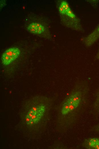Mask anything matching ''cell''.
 I'll list each match as a JSON object with an SVG mask.
<instances>
[{
  "label": "cell",
  "mask_w": 99,
  "mask_h": 149,
  "mask_svg": "<svg viewBox=\"0 0 99 149\" xmlns=\"http://www.w3.org/2000/svg\"><path fill=\"white\" fill-rule=\"evenodd\" d=\"M27 30L29 32L37 35L43 33L46 30L44 26L37 22H32L27 27Z\"/></svg>",
  "instance_id": "cell-4"
},
{
  "label": "cell",
  "mask_w": 99,
  "mask_h": 149,
  "mask_svg": "<svg viewBox=\"0 0 99 149\" xmlns=\"http://www.w3.org/2000/svg\"><path fill=\"white\" fill-rule=\"evenodd\" d=\"M46 98L37 96L25 102L20 112L22 124L30 134L40 132L48 104Z\"/></svg>",
  "instance_id": "cell-1"
},
{
  "label": "cell",
  "mask_w": 99,
  "mask_h": 149,
  "mask_svg": "<svg viewBox=\"0 0 99 149\" xmlns=\"http://www.w3.org/2000/svg\"><path fill=\"white\" fill-rule=\"evenodd\" d=\"M83 93L80 90L72 92L63 102L61 112L63 115L73 111L80 105L82 101Z\"/></svg>",
  "instance_id": "cell-2"
},
{
  "label": "cell",
  "mask_w": 99,
  "mask_h": 149,
  "mask_svg": "<svg viewBox=\"0 0 99 149\" xmlns=\"http://www.w3.org/2000/svg\"><path fill=\"white\" fill-rule=\"evenodd\" d=\"M66 15L73 19H75L76 17L75 15L72 11L71 9L66 11Z\"/></svg>",
  "instance_id": "cell-7"
},
{
  "label": "cell",
  "mask_w": 99,
  "mask_h": 149,
  "mask_svg": "<svg viewBox=\"0 0 99 149\" xmlns=\"http://www.w3.org/2000/svg\"><path fill=\"white\" fill-rule=\"evenodd\" d=\"M88 144L90 148L99 149V139L95 138H90L88 140Z\"/></svg>",
  "instance_id": "cell-6"
},
{
  "label": "cell",
  "mask_w": 99,
  "mask_h": 149,
  "mask_svg": "<svg viewBox=\"0 0 99 149\" xmlns=\"http://www.w3.org/2000/svg\"><path fill=\"white\" fill-rule=\"evenodd\" d=\"M97 57L99 59V51L97 55Z\"/></svg>",
  "instance_id": "cell-8"
},
{
  "label": "cell",
  "mask_w": 99,
  "mask_h": 149,
  "mask_svg": "<svg viewBox=\"0 0 99 149\" xmlns=\"http://www.w3.org/2000/svg\"><path fill=\"white\" fill-rule=\"evenodd\" d=\"M99 38V26L89 36L85 42L88 46L92 45Z\"/></svg>",
  "instance_id": "cell-5"
},
{
  "label": "cell",
  "mask_w": 99,
  "mask_h": 149,
  "mask_svg": "<svg viewBox=\"0 0 99 149\" xmlns=\"http://www.w3.org/2000/svg\"><path fill=\"white\" fill-rule=\"evenodd\" d=\"M20 53V50L16 47H12L7 49L2 55V63L5 65L9 64L19 56Z\"/></svg>",
  "instance_id": "cell-3"
}]
</instances>
